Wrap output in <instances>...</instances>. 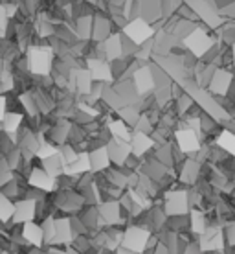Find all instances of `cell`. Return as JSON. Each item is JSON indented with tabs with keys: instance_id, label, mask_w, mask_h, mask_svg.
Returning <instances> with one entry per match:
<instances>
[{
	"instance_id": "3",
	"label": "cell",
	"mask_w": 235,
	"mask_h": 254,
	"mask_svg": "<svg viewBox=\"0 0 235 254\" xmlns=\"http://www.w3.org/2000/svg\"><path fill=\"white\" fill-rule=\"evenodd\" d=\"M53 52L48 46H33L28 54V68L35 76H48L53 70Z\"/></svg>"
},
{
	"instance_id": "2",
	"label": "cell",
	"mask_w": 235,
	"mask_h": 254,
	"mask_svg": "<svg viewBox=\"0 0 235 254\" xmlns=\"http://www.w3.org/2000/svg\"><path fill=\"white\" fill-rule=\"evenodd\" d=\"M153 232L147 230L138 223H131L123 229V240H121V247L129 249L134 254H145L149 242H151Z\"/></svg>"
},
{
	"instance_id": "20",
	"label": "cell",
	"mask_w": 235,
	"mask_h": 254,
	"mask_svg": "<svg viewBox=\"0 0 235 254\" xmlns=\"http://www.w3.org/2000/svg\"><path fill=\"white\" fill-rule=\"evenodd\" d=\"M6 103H7V98L0 94V122L4 120V116H6Z\"/></svg>"
},
{
	"instance_id": "17",
	"label": "cell",
	"mask_w": 235,
	"mask_h": 254,
	"mask_svg": "<svg viewBox=\"0 0 235 254\" xmlns=\"http://www.w3.org/2000/svg\"><path fill=\"white\" fill-rule=\"evenodd\" d=\"M15 216V203L6 195V193H0V221L7 223L11 221Z\"/></svg>"
},
{
	"instance_id": "11",
	"label": "cell",
	"mask_w": 235,
	"mask_h": 254,
	"mask_svg": "<svg viewBox=\"0 0 235 254\" xmlns=\"http://www.w3.org/2000/svg\"><path fill=\"white\" fill-rule=\"evenodd\" d=\"M89 159H90V168L92 173H103L110 168V157H108L107 146H97L89 149Z\"/></svg>"
},
{
	"instance_id": "14",
	"label": "cell",
	"mask_w": 235,
	"mask_h": 254,
	"mask_svg": "<svg viewBox=\"0 0 235 254\" xmlns=\"http://www.w3.org/2000/svg\"><path fill=\"white\" fill-rule=\"evenodd\" d=\"M41 164H43L41 168H43L50 177L59 179L64 175V164H63V160H61V157H59V153L53 155V157H50V159L41 160Z\"/></svg>"
},
{
	"instance_id": "18",
	"label": "cell",
	"mask_w": 235,
	"mask_h": 254,
	"mask_svg": "<svg viewBox=\"0 0 235 254\" xmlns=\"http://www.w3.org/2000/svg\"><path fill=\"white\" fill-rule=\"evenodd\" d=\"M223 230H224V240H226V247L235 249V219L226 223L223 227Z\"/></svg>"
},
{
	"instance_id": "15",
	"label": "cell",
	"mask_w": 235,
	"mask_h": 254,
	"mask_svg": "<svg viewBox=\"0 0 235 254\" xmlns=\"http://www.w3.org/2000/svg\"><path fill=\"white\" fill-rule=\"evenodd\" d=\"M215 146H219L223 151H226L228 155L235 157V133L228 131V129H224L219 133V136L215 138Z\"/></svg>"
},
{
	"instance_id": "16",
	"label": "cell",
	"mask_w": 235,
	"mask_h": 254,
	"mask_svg": "<svg viewBox=\"0 0 235 254\" xmlns=\"http://www.w3.org/2000/svg\"><path fill=\"white\" fill-rule=\"evenodd\" d=\"M20 124H22V115L20 113H15V111H7L4 120H2V129L6 133H17L20 129Z\"/></svg>"
},
{
	"instance_id": "19",
	"label": "cell",
	"mask_w": 235,
	"mask_h": 254,
	"mask_svg": "<svg viewBox=\"0 0 235 254\" xmlns=\"http://www.w3.org/2000/svg\"><path fill=\"white\" fill-rule=\"evenodd\" d=\"M182 254H204V253H202V249L198 247L197 238H195L193 242H189L188 245H186L184 251H182Z\"/></svg>"
},
{
	"instance_id": "9",
	"label": "cell",
	"mask_w": 235,
	"mask_h": 254,
	"mask_svg": "<svg viewBox=\"0 0 235 254\" xmlns=\"http://www.w3.org/2000/svg\"><path fill=\"white\" fill-rule=\"evenodd\" d=\"M156 147V142L151 138V134L136 133L133 131V140H131V149H133V157L136 159H145L147 153H151Z\"/></svg>"
},
{
	"instance_id": "1",
	"label": "cell",
	"mask_w": 235,
	"mask_h": 254,
	"mask_svg": "<svg viewBox=\"0 0 235 254\" xmlns=\"http://www.w3.org/2000/svg\"><path fill=\"white\" fill-rule=\"evenodd\" d=\"M162 204L167 217L188 216L191 210L189 204V188H173L162 193V201H154Z\"/></svg>"
},
{
	"instance_id": "5",
	"label": "cell",
	"mask_w": 235,
	"mask_h": 254,
	"mask_svg": "<svg viewBox=\"0 0 235 254\" xmlns=\"http://www.w3.org/2000/svg\"><path fill=\"white\" fill-rule=\"evenodd\" d=\"M175 146L184 153L186 157H195L198 149L202 147V142H200L197 131H193L191 127H182V129L175 131Z\"/></svg>"
},
{
	"instance_id": "4",
	"label": "cell",
	"mask_w": 235,
	"mask_h": 254,
	"mask_svg": "<svg viewBox=\"0 0 235 254\" xmlns=\"http://www.w3.org/2000/svg\"><path fill=\"white\" fill-rule=\"evenodd\" d=\"M198 247L202 249L204 254L210 253H224L226 251V240H224V230L223 227L217 225H210L204 234H200L197 238Z\"/></svg>"
},
{
	"instance_id": "6",
	"label": "cell",
	"mask_w": 235,
	"mask_h": 254,
	"mask_svg": "<svg viewBox=\"0 0 235 254\" xmlns=\"http://www.w3.org/2000/svg\"><path fill=\"white\" fill-rule=\"evenodd\" d=\"M76 240V232L72 227V217H55V236L48 247H70Z\"/></svg>"
},
{
	"instance_id": "7",
	"label": "cell",
	"mask_w": 235,
	"mask_h": 254,
	"mask_svg": "<svg viewBox=\"0 0 235 254\" xmlns=\"http://www.w3.org/2000/svg\"><path fill=\"white\" fill-rule=\"evenodd\" d=\"M37 199H32V197H26V199H20L15 203V216H13V223L17 225H24V223L35 221L37 217Z\"/></svg>"
},
{
	"instance_id": "8",
	"label": "cell",
	"mask_w": 235,
	"mask_h": 254,
	"mask_svg": "<svg viewBox=\"0 0 235 254\" xmlns=\"http://www.w3.org/2000/svg\"><path fill=\"white\" fill-rule=\"evenodd\" d=\"M28 185L39 191L50 193V191L57 190V179L50 177L43 168H33L30 172V177H28Z\"/></svg>"
},
{
	"instance_id": "12",
	"label": "cell",
	"mask_w": 235,
	"mask_h": 254,
	"mask_svg": "<svg viewBox=\"0 0 235 254\" xmlns=\"http://www.w3.org/2000/svg\"><path fill=\"white\" fill-rule=\"evenodd\" d=\"M188 217H189V232L195 238L204 234L206 229L210 227V216L204 208H191Z\"/></svg>"
},
{
	"instance_id": "13",
	"label": "cell",
	"mask_w": 235,
	"mask_h": 254,
	"mask_svg": "<svg viewBox=\"0 0 235 254\" xmlns=\"http://www.w3.org/2000/svg\"><path fill=\"white\" fill-rule=\"evenodd\" d=\"M107 129H108V133H110V136L116 140H123V142H131V140H133V131H131V127H129L123 120H120L118 116L112 118V120H108Z\"/></svg>"
},
{
	"instance_id": "10",
	"label": "cell",
	"mask_w": 235,
	"mask_h": 254,
	"mask_svg": "<svg viewBox=\"0 0 235 254\" xmlns=\"http://www.w3.org/2000/svg\"><path fill=\"white\" fill-rule=\"evenodd\" d=\"M20 238L35 249H41L45 245V232H43L41 223H35V221L24 223L22 230H20Z\"/></svg>"
}]
</instances>
